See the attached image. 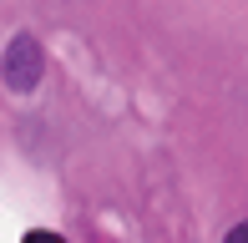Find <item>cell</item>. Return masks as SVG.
I'll use <instances>...</instances> for the list:
<instances>
[{
  "label": "cell",
  "mask_w": 248,
  "mask_h": 243,
  "mask_svg": "<svg viewBox=\"0 0 248 243\" xmlns=\"http://www.w3.org/2000/svg\"><path fill=\"white\" fill-rule=\"evenodd\" d=\"M41 76H46V51H41V41L31 36V30L10 36L5 56H0V81H5L16 96H31L41 86Z\"/></svg>",
  "instance_id": "cell-1"
},
{
  "label": "cell",
  "mask_w": 248,
  "mask_h": 243,
  "mask_svg": "<svg viewBox=\"0 0 248 243\" xmlns=\"http://www.w3.org/2000/svg\"><path fill=\"white\" fill-rule=\"evenodd\" d=\"M26 243H66V238L51 233V228H36V233H26Z\"/></svg>",
  "instance_id": "cell-2"
},
{
  "label": "cell",
  "mask_w": 248,
  "mask_h": 243,
  "mask_svg": "<svg viewBox=\"0 0 248 243\" xmlns=\"http://www.w3.org/2000/svg\"><path fill=\"white\" fill-rule=\"evenodd\" d=\"M223 243H248V223H238V228H228V238Z\"/></svg>",
  "instance_id": "cell-3"
}]
</instances>
